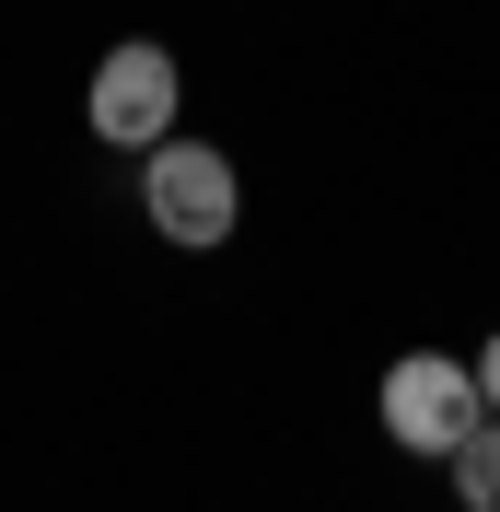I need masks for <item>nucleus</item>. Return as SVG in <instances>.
Masks as SVG:
<instances>
[{
	"label": "nucleus",
	"instance_id": "1",
	"mask_svg": "<svg viewBox=\"0 0 500 512\" xmlns=\"http://www.w3.org/2000/svg\"><path fill=\"white\" fill-rule=\"evenodd\" d=\"M140 210H152L163 245H233V222H245V175H233V152L221 140H187V128H163L152 152H140Z\"/></svg>",
	"mask_w": 500,
	"mask_h": 512
},
{
	"label": "nucleus",
	"instance_id": "2",
	"mask_svg": "<svg viewBox=\"0 0 500 512\" xmlns=\"http://www.w3.org/2000/svg\"><path fill=\"white\" fill-rule=\"evenodd\" d=\"M373 408H384V443H396V454H431V466H442V454L489 419V396H477V373L454 350H396L384 384H373Z\"/></svg>",
	"mask_w": 500,
	"mask_h": 512
},
{
	"label": "nucleus",
	"instance_id": "3",
	"mask_svg": "<svg viewBox=\"0 0 500 512\" xmlns=\"http://www.w3.org/2000/svg\"><path fill=\"white\" fill-rule=\"evenodd\" d=\"M175 105H187V70H175V47H152V35H128V47H105V59H94V94H82V128H94L105 152H152L163 128H175Z\"/></svg>",
	"mask_w": 500,
	"mask_h": 512
},
{
	"label": "nucleus",
	"instance_id": "4",
	"mask_svg": "<svg viewBox=\"0 0 500 512\" xmlns=\"http://www.w3.org/2000/svg\"><path fill=\"white\" fill-rule=\"evenodd\" d=\"M442 478H454V501H466V512H500V408L442 454Z\"/></svg>",
	"mask_w": 500,
	"mask_h": 512
},
{
	"label": "nucleus",
	"instance_id": "5",
	"mask_svg": "<svg viewBox=\"0 0 500 512\" xmlns=\"http://www.w3.org/2000/svg\"><path fill=\"white\" fill-rule=\"evenodd\" d=\"M466 373H477V396H489V408H500V338H489V350L466 361Z\"/></svg>",
	"mask_w": 500,
	"mask_h": 512
}]
</instances>
